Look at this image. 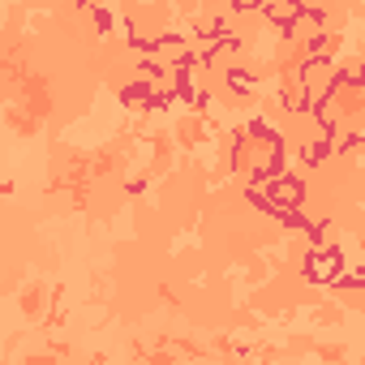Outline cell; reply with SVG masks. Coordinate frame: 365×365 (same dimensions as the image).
Segmentation results:
<instances>
[{
    "instance_id": "1",
    "label": "cell",
    "mask_w": 365,
    "mask_h": 365,
    "mask_svg": "<svg viewBox=\"0 0 365 365\" xmlns=\"http://www.w3.org/2000/svg\"><path fill=\"white\" fill-rule=\"evenodd\" d=\"M348 267H352V262H344V254H339L335 245H331V250H314L309 262H305L309 279H318V284H339Z\"/></svg>"
},
{
    "instance_id": "2",
    "label": "cell",
    "mask_w": 365,
    "mask_h": 365,
    "mask_svg": "<svg viewBox=\"0 0 365 365\" xmlns=\"http://www.w3.org/2000/svg\"><path fill=\"white\" fill-rule=\"evenodd\" d=\"M262 9H267V18H271V22H279V26H292V22L305 14L297 0H262Z\"/></svg>"
}]
</instances>
